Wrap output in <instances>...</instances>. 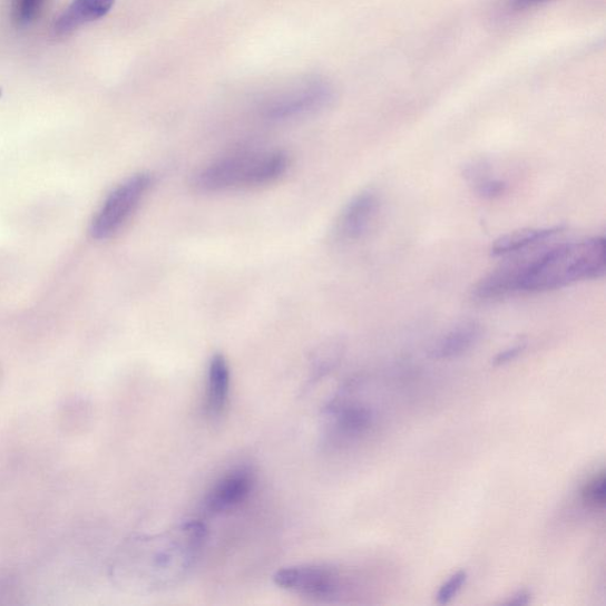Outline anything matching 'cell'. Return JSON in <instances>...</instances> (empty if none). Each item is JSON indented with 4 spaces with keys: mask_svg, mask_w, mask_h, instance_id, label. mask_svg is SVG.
Instances as JSON below:
<instances>
[{
    "mask_svg": "<svg viewBox=\"0 0 606 606\" xmlns=\"http://www.w3.org/2000/svg\"><path fill=\"white\" fill-rule=\"evenodd\" d=\"M206 540V527L186 521L165 532L137 538L127 548L124 570L140 589H168L193 571Z\"/></svg>",
    "mask_w": 606,
    "mask_h": 606,
    "instance_id": "cell-1",
    "label": "cell"
},
{
    "mask_svg": "<svg viewBox=\"0 0 606 606\" xmlns=\"http://www.w3.org/2000/svg\"><path fill=\"white\" fill-rule=\"evenodd\" d=\"M606 246L603 237L564 243L521 264L518 292L543 293L604 276Z\"/></svg>",
    "mask_w": 606,
    "mask_h": 606,
    "instance_id": "cell-2",
    "label": "cell"
},
{
    "mask_svg": "<svg viewBox=\"0 0 606 606\" xmlns=\"http://www.w3.org/2000/svg\"><path fill=\"white\" fill-rule=\"evenodd\" d=\"M290 158L282 150L238 152L204 167L194 178L199 193L267 185L287 173Z\"/></svg>",
    "mask_w": 606,
    "mask_h": 606,
    "instance_id": "cell-3",
    "label": "cell"
},
{
    "mask_svg": "<svg viewBox=\"0 0 606 606\" xmlns=\"http://www.w3.org/2000/svg\"><path fill=\"white\" fill-rule=\"evenodd\" d=\"M150 185L148 174H138L114 188L91 222L92 237L106 240L118 233L137 211Z\"/></svg>",
    "mask_w": 606,
    "mask_h": 606,
    "instance_id": "cell-4",
    "label": "cell"
},
{
    "mask_svg": "<svg viewBox=\"0 0 606 606\" xmlns=\"http://www.w3.org/2000/svg\"><path fill=\"white\" fill-rule=\"evenodd\" d=\"M274 583L283 590L314 600L335 599L341 592V577L325 565H294L274 575Z\"/></svg>",
    "mask_w": 606,
    "mask_h": 606,
    "instance_id": "cell-5",
    "label": "cell"
},
{
    "mask_svg": "<svg viewBox=\"0 0 606 606\" xmlns=\"http://www.w3.org/2000/svg\"><path fill=\"white\" fill-rule=\"evenodd\" d=\"M333 98L331 87L321 81H313L281 95L265 107V116L272 120H289L314 113L329 106Z\"/></svg>",
    "mask_w": 606,
    "mask_h": 606,
    "instance_id": "cell-6",
    "label": "cell"
},
{
    "mask_svg": "<svg viewBox=\"0 0 606 606\" xmlns=\"http://www.w3.org/2000/svg\"><path fill=\"white\" fill-rule=\"evenodd\" d=\"M255 486L254 471L248 467L234 468L208 490L204 508L208 514L219 515L234 509L248 499Z\"/></svg>",
    "mask_w": 606,
    "mask_h": 606,
    "instance_id": "cell-7",
    "label": "cell"
},
{
    "mask_svg": "<svg viewBox=\"0 0 606 606\" xmlns=\"http://www.w3.org/2000/svg\"><path fill=\"white\" fill-rule=\"evenodd\" d=\"M378 198L374 194L365 192L356 195L341 213L336 234L348 241L362 237L375 217L378 211Z\"/></svg>",
    "mask_w": 606,
    "mask_h": 606,
    "instance_id": "cell-8",
    "label": "cell"
},
{
    "mask_svg": "<svg viewBox=\"0 0 606 606\" xmlns=\"http://www.w3.org/2000/svg\"><path fill=\"white\" fill-rule=\"evenodd\" d=\"M232 390V372L226 358L217 353L213 355L207 369L205 410L212 419H218L229 403Z\"/></svg>",
    "mask_w": 606,
    "mask_h": 606,
    "instance_id": "cell-9",
    "label": "cell"
},
{
    "mask_svg": "<svg viewBox=\"0 0 606 606\" xmlns=\"http://www.w3.org/2000/svg\"><path fill=\"white\" fill-rule=\"evenodd\" d=\"M116 0H74L70 7L57 19L56 35L66 36L80 27L106 16Z\"/></svg>",
    "mask_w": 606,
    "mask_h": 606,
    "instance_id": "cell-10",
    "label": "cell"
},
{
    "mask_svg": "<svg viewBox=\"0 0 606 606\" xmlns=\"http://www.w3.org/2000/svg\"><path fill=\"white\" fill-rule=\"evenodd\" d=\"M334 429L341 438L352 439L363 434L373 422L372 411L359 404L335 402L329 410Z\"/></svg>",
    "mask_w": 606,
    "mask_h": 606,
    "instance_id": "cell-11",
    "label": "cell"
},
{
    "mask_svg": "<svg viewBox=\"0 0 606 606\" xmlns=\"http://www.w3.org/2000/svg\"><path fill=\"white\" fill-rule=\"evenodd\" d=\"M481 333V326L476 321H466L442 336L433 345L431 355L434 359L457 358L476 345Z\"/></svg>",
    "mask_w": 606,
    "mask_h": 606,
    "instance_id": "cell-12",
    "label": "cell"
},
{
    "mask_svg": "<svg viewBox=\"0 0 606 606\" xmlns=\"http://www.w3.org/2000/svg\"><path fill=\"white\" fill-rule=\"evenodd\" d=\"M563 231L561 226L544 227V229H522L510 233L496 241L491 246L492 256H507L519 254L539 244L548 238L554 237Z\"/></svg>",
    "mask_w": 606,
    "mask_h": 606,
    "instance_id": "cell-13",
    "label": "cell"
},
{
    "mask_svg": "<svg viewBox=\"0 0 606 606\" xmlns=\"http://www.w3.org/2000/svg\"><path fill=\"white\" fill-rule=\"evenodd\" d=\"M47 0H12L11 14L16 25L28 26L41 14Z\"/></svg>",
    "mask_w": 606,
    "mask_h": 606,
    "instance_id": "cell-14",
    "label": "cell"
},
{
    "mask_svg": "<svg viewBox=\"0 0 606 606\" xmlns=\"http://www.w3.org/2000/svg\"><path fill=\"white\" fill-rule=\"evenodd\" d=\"M583 501L594 509H603L606 502V478L602 471L586 483L581 492Z\"/></svg>",
    "mask_w": 606,
    "mask_h": 606,
    "instance_id": "cell-15",
    "label": "cell"
},
{
    "mask_svg": "<svg viewBox=\"0 0 606 606\" xmlns=\"http://www.w3.org/2000/svg\"><path fill=\"white\" fill-rule=\"evenodd\" d=\"M468 574L466 571H459L453 574L441 587L436 596V600L439 604H448L454 596L459 594L462 586L466 584Z\"/></svg>",
    "mask_w": 606,
    "mask_h": 606,
    "instance_id": "cell-16",
    "label": "cell"
},
{
    "mask_svg": "<svg viewBox=\"0 0 606 606\" xmlns=\"http://www.w3.org/2000/svg\"><path fill=\"white\" fill-rule=\"evenodd\" d=\"M525 350L526 344L520 343L515 345L514 348H509L500 352L495 359H492V366H502L510 362H514V360L521 355Z\"/></svg>",
    "mask_w": 606,
    "mask_h": 606,
    "instance_id": "cell-17",
    "label": "cell"
},
{
    "mask_svg": "<svg viewBox=\"0 0 606 606\" xmlns=\"http://www.w3.org/2000/svg\"><path fill=\"white\" fill-rule=\"evenodd\" d=\"M545 2H548V0H508L509 6L518 10L532 8Z\"/></svg>",
    "mask_w": 606,
    "mask_h": 606,
    "instance_id": "cell-18",
    "label": "cell"
},
{
    "mask_svg": "<svg viewBox=\"0 0 606 606\" xmlns=\"http://www.w3.org/2000/svg\"><path fill=\"white\" fill-rule=\"evenodd\" d=\"M530 600V595L527 592H519L515 596H511L506 602L508 605H527Z\"/></svg>",
    "mask_w": 606,
    "mask_h": 606,
    "instance_id": "cell-19",
    "label": "cell"
}]
</instances>
